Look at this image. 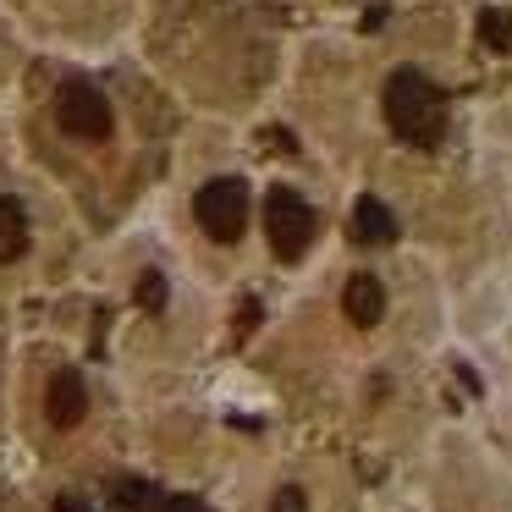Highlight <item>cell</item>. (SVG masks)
Listing matches in <instances>:
<instances>
[{"label":"cell","instance_id":"cell-1","mask_svg":"<svg viewBox=\"0 0 512 512\" xmlns=\"http://www.w3.org/2000/svg\"><path fill=\"white\" fill-rule=\"evenodd\" d=\"M386 127L413 149H435L446 133V100L419 67H397L386 78Z\"/></svg>","mask_w":512,"mask_h":512},{"label":"cell","instance_id":"cell-2","mask_svg":"<svg viewBox=\"0 0 512 512\" xmlns=\"http://www.w3.org/2000/svg\"><path fill=\"white\" fill-rule=\"evenodd\" d=\"M265 237L276 248V259H303L309 254V237H314V210L298 199L292 188H270L265 193Z\"/></svg>","mask_w":512,"mask_h":512},{"label":"cell","instance_id":"cell-3","mask_svg":"<svg viewBox=\"0 0 512 512\" xmlns=\"http://www.w3.org/2000/svg\"><path fill=\"white\" fill-rule=\"evenodd\" d=\"M193 215H199V226L215 237V243H237L243 226H248V188L237 177L204 182V188L193 193Z\"/></svg>","mask_w":512,"mask_h":512},{"label":"cell","instance_id":"cell-4","mask_svg":"<svg viewBox=\"0 0 512 512\" xmlns=\"http://www.w3.org/2000/svg\"><path fill=\"white\" fill-rule=\"evenodd\" d=\"M56 122H61V133L83 138V144H100L111 133V100L94 83H67L56 94Z\"/></svg>","mask_w":512,"mask_h":512},{"label":"cell","instance_id":"cell-5","mask_svg":"<svg viewBox=\"0 0 512 512\" xmlns=\"http://www.w3.org/2000/svg\"><path fill=\"white\" fill-rule=\"evenodd\" d=\"M45 408H50V424H61V430L83 424V413H89V386H83V375H78V369H56Z\"/></svg>","mask_w":512,"mask_h":512},{"label":"cell","instance_id":"cell-6","mask_svg":"<svg viewBox=\"0 0 512 512\" xmlns=\"http://www.w3.org/2000/svg\"><path fill=\"white\" fill-rule=\"evenodd\" d=\"M353 237H358V243H369V248L397 243V215H391L375 193H364V199L353 204Z\"/></svg>","mask_w":512,"mask_h":512},{"label":"cell","instance_id":"cell-7","mask_svg":"<svg viewBox=\"0 0 512 512\" xmlns=\"http://www.w3.org/2000/svg\"><path fill=\"white\" fill-rule=\"evenodd\" d=\"M342 309H347V320L353 325H380L386 320V287H380L375 276H353L347 281V292H342Z\"/></svg>","mask_w":512,"mask_h":512},{"label":"cell","instance_id":"cell-8","mask_svg":"<svg viewBox=\"0 0 512 512\" xmlns=\"http://www.w3.org/2000/svg\"><path fill=\"white\" fill-rule=\"evenodd\" d=\"M28 254V215L17 199H0V265Z\"/></svg>","mask_w":512,"mask_h":512},{"label":"cell","instance_id":"cell-9","mask_svg":"<svg viewBox=\"0 0 512 512\" xmlns=\"http://www.w3.org/2000/svg\"><path fill=\"white\" fill-rule=\"evenodd\" d=\"M166 496H160L149 479H116V512H160Z\"/></svg>","mask_w":512,"mask_h":512},{"label":"cell","instance_id":"cell-10","mask_svg":"<svg viewBox=\"0 0 512 512\" xmlns=\"http://www.w3.org/2000/svg\"><path fill=\"white\" fill-rule=\"evenodd\" d=\"M479 39H485L490 50H501V56H507V50H512V12H501V6L479 12Z\"/></svg>","mask_w":512,"mask_h":512},{"label":"cell","instance_id":"cell-11","mask_svg":"<svg viewBox=\"0 0 512 512\" xmlns=\"http://www.w3.org/2000/svg\"><path fill=\"white\" fill-rule=\"evenodd\" d=\"M138 309H149V314L166 309V276L160 270H144V281H138Z\"/></svg>","mask_w":512,"mask_h":512},{"label":"cell","instance_id":"cell-12","mask_svg":"<svg viewBox=\"0 0 512 512\" xmlns=\"http://www.w3.org/2000/svg\"><path fill=\"white\" fill-rule=\"evenodd\" d=\"M270 512H309V496H303L298 485H281L276 501H270Z\"/></svg>","mask_w":512,"mask_h":512},{"label":"cell","instance_id":"cell-13","mask_svg":"<svg viewBox=\"0 0 512 512\" xmlns=\"http://www.w3.org/2000/svg\"><path fill=\"white\" fill-rule=\"evenodd\" d=\"M160 512H215V507L204 496H166V507H160Z\"/></svg>","mask_w":512,"mask_h":512},{"label":"cell","instance_id":"cell-14","mask_svg":"<svg viewBox=\"0 0 512 512\" xmlns=\"http://www.w3.org/2000/svg\"><path fill=\"white\" fill-rule=\"evenodd\" d=\"M56 512H94V507H89V496H78V490H61V496H56Z\"/></svg>","mask_w":512,"mask_h":512},{"label":"cell","instance_id":"cell-15","mask_svg":"<svg viewBox=\"0 0 512 512\" xmlns=\"http://www.w3.org/2000/svg\"><path fill=\"white\" fill-rule=\"evenodd\" d=\"M254 320H259V303H254V298H243V309H237V336L254 331Z\"/></svg>","mask_w":512,"mask_h":512},{"label":"cell","instance_id":"cell-16","mask_svg":"<svg viewBox=\"0 0 512 512\" xmlns=\"http://www.w3.org/2000/svg\"><path fill=\"white\" fill-rule=\"evenodd\" d=\"M270 149H281V155H292V149H298V144H292V133H287V127H270Z\"/></svg>","mask_w":512,"mask_h":512}]
</instances>
